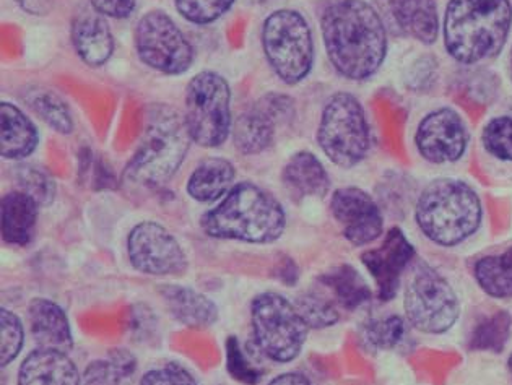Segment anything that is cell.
<instances>
[{"mask_svg": "<svg viewBox=\"0 0 512 385\" xmlns=\"http://www.w3.org/2000/svg\"><path fill=\"white\" fill-rule=\"evenodd\" d=\"M327 57L342 77L363 82L378 74L387 57V28L366 0H337L321 20Z\"/></svg>", "mask_w": 512, "mask_h": 385, "instance_id": "1", "label": "cell"}, {"mask_svg": "<svg viewBox=\"0 0 512 385\" xmlns=\"http://www.w3.org/2000/svg\"><path fill=\"white\" fill-rule=\"evenodd\" d=\"M511 28V0H449L444 46L454 61L480 64L503 51Z\"/></svg>", "mask_w": 512, "mask_h": 385, "instance_id": "2", "label": "cell"}, {"mask_svg": "<svg viewBox=\"0 0 512 385\" xmlns=\"http://www.w3.org/2000/svg\"><path fill=\"white\" fill-rule=\"evenodd\" d=\"M207 236L251 244H272L287 228V213L270 192L239 182L200 221Z\"/></svg>", "mask_w": 512, "mask_h": 385, "instance_id": "3", "label": "cell"}, {"mask_svg": "<svg viewBox=\"0 0 512 385\" xmlns=\"http://www.w3.org/2000/svg\"><path fill=\"white\" fill-rule=\"evenodd\" d=\"M482 221L480 195L462 179H434L418 195L415 223L436 246H462L478 233Z\"/></svg>", "mask_w": 512, "mask_h": 385, "instance_id": "4", "label": "cell"}, {"mask_svg": "<svg viewBox=\"0 0 512 385\" xmlns=\"http://www.w3.org/2000/svg\"><path fill=\"white\" fill-rule=\"evenodd\" d=\"M191 135L184 116L168 104H152L145 113L142 140L129 165L126 179L137 186H165L186 160Z\"/></svg>", "mask_w": 512, "mask_h": 385, "instance_id": "5", "label": "cell"}, {"mask_svg": "<svg viewBox=\"0 0 512 385\" xmlns=\"http://www.w3.org/2000/svg\"><path fill=\"white\" fill-rule=\"evenodd\" d=\"M402 303L408 325L426 335L447 334L462 312L456 288L426 262H418L408 273Z\"/></svg>", "mask_w": 512, "mask_h": 385, "instance_id": "6", "label": "cell"}, {"mask_svg": "<svg viewBox=\"0 0 512 385\" xmlns=\"http://www.w3.org/2000/svg\"><path fill=\"white\" fill-rule=\"evenodd\" d=\"M317 143L335 166L352 169L360 165L371 148V130L360 100L339 91L330 96L322 109Z\"/></svg>", "mask_w": 512, "mask_h": 385, "instance_id": "7", "label": "cell"}, {"mask_svg": "<svg viewBox=\"0 0 512 385\" xmlns=\"http://www.w3.org/2000/svg\"><path fill=\"white\" fill-rule=\"evenodd\" d=\"M251 327L257 350L274 363L296 360L308 340L309 327L298 308L274 291L252 299Z\"/></svg>", "mask_w": 512, "mask_h": 385, "instance_id": "8", "label": "cell"}, {"mask_svg": "<svg viewBox=\"0 0 512 385\" xmlns=\"http://www.w3.org/2000/svg\"><path fill=\"white\" fill-rule=\"evenodd\" d=\"M262 46L270 67L283 83L298 85L308 77L314 64L311 26L300 12L277 10L265 18Z\"/></svg>", "mask_w": 512, "mask_h": 385, "instance_id": "9", "label": "cell"}, {"mask_svg": "<svg viewBox=\"0 0 512 385\" xmlns=\"http://www.w3.org/2000/svg\"><path fill=\"white\" fill-rule=\"evenodd\" d=\"M231 90L226 78L204 70L192 78L186 90L184 121L192 142L217 148L230 137Z\"/></svg>", "mask_w": 512, "mask_h": 385, "instance_id": "10", "label": "cell"}, {"mask_svg": "<svg viewBox=\"0 0 512 385\" xmlns=\"http://www.w3.org/2000/svg\"><path fill=\"white\" fill-rule=\"evenodd\" d=\"M140 61L161 74L181 75L191 69L194 49L181 28L163 10H152L135 28Z\"/></svg>", "mask_w": 512, "mask_h": 385, "instance_id": "11", "label": "cell"}, {"mask_svg": "<svg viewBox=\"0 0 512 385\" xmlns=\"http://www.w3.org/2000/svg\"><path fill=\"white\" fill-rule=\"evenodd\" d=\"M127 256L137 272L150 277H178L187 270V256L178 239L157 221H142L127 238Z\"/></svg>", "mask_w": 512, "mask_h": 385, "instance_id": "12", "label": "cell"}, {"mask_svg": "<svg viewBox=\"0 0 512 385\" xmlns=\"http://www.w3.org/2000/svg\"><path fill=\"white\" fill-rule=\"evenodd\" d=\"M470 134L464 117L451 108L426 114L415 132L418 155L433 165H452L464 158Z\"/></svg>", "mask_w": 512, "mask_h": 385, "instance_id": "13", "label": "cell"}, {"mask_svg": "<svg viewBox=\"0 0 512 385\" xmlns=\"http://www.w3.org/2000/svg\"><path fill=\"white\" fill-rule=\"evenodd\" d=\"M330 212L343 238L355 247L368 246L384 233V217L376 200L360 187H342L330 197Z\"/></svg>", "mask_w": 512, "mask_h": 385, "instance_id": "14", "label": "cell"}, {"mask_svg": "<svg viewBox=\"0 0 512 385\" xmlns=\"http://www.w3.org/2000/svg\"><path fill=\"white\" fill-rule=\"evenodd\" d=\"M413 257L415 247L400 228L387 231L381 246L369 249L361 256V262L373 277L381 301L389 303L397 296L404 273L412 265Z\"/></svg>", "mask_w": 512, "mask_h": 385, "instance_id": "15", "label": "cell"}, {"mask_svg": "<svg viewBox=\"0 0 512 385\" xmlns=\"http://www.w3.org/2000/svg\"><path fill=\"white\" fill-rule=\"evenodd\" d=\"M379 7L402 35L426 46L436 43L439 35L436 0H379Z\"/></svg>", "mask_w": 512, "mask_h": 385, "instance_id": "16", "label": "cell"}, {"mask_svg": "<svg viewBox=\"0 0 512 385\" xmlns=\"http://www.w3.org/2000/svg\"><path fill=\"white\" fill-rule=\"evenodd\" d=\"M18 385H83V377L66 351L36 348L18 369Z\"/></svg>", "mask_w": 512, "mask_h": 385, "instance_id": "17", "label": "cell"}, {"mask_svg": "<svg viewBox=\"0 0 512 385\" xmlns=\"http://www.w3.org/2000/svg\"><path fill=\"white\" fill-rule=\"evenodd\" d=\"M28 325L38 348L70 351L74 335L66 311L48 298L31 299L28 304Z\"/></svg>", "mask_w": 512, "mask_h": 385, "instance_id": "18", "label": "cell"}, {"mask_svg": "<svg viewBox=\"0 0 512 385\" xmlns=\"http://www.w3.org/2000/svg\"><path fill=\"white\" fill-rule=\"evenodd\" d=\"M72 43L80 59L90 67H101L113 56V31L106 17L96 10L77 13L72 22Z\"/></svg>", "mask_w": 512, "mask_h": 385, "instance_id": "19", "label": "cell"}, {"mask_svg": "<svg viewBox=\"0 0 512 385\" xmlns=\"http://www.w3.org/2000/svg\"><path fill=\"white\" fill-rule=\"evenodd\" d=\"M282 184L295 202L324 199L330 191L329 173L311 152H298L291 156L282 171Z\"/></svg>", "mask_w": 512, "mask_h": 385, "instance_id": "20", "label": "cell"}, {"mask_svg": "<svg viewBox=\"0 0 512 385\" xmlns=\"http://www.w3.org/2000/svg\"><path fill=\"white\" fill-rule=\"evenodd\" d=\"M161 298L171 316L191 329H209L218 321L217 304L209 296L187 286L165 285Z\"/></svg>", "mask_w": 512, "mask_h": 385, "instance_id": "21", "label": "cell"}, {"mask_svg": "<svg viewBox=\"0 0 512 385\" xmlns=\"http://www.w3.org/2000/svg\"><path fill=\"white\" fill-rule=\"evenodd\" d=\"M40 205L25 192H9L2 199V236L7 244L25 247L35 238Z\"/></svg>", "mask_w": 512, "mask_h": 385, "instance_id": "22", "label": "cell"}, {"mask_svg": "<svg viewBox=\"0 0 512 385\" xmlns=\"http://www.w3.org/2000/svg\"><path fill=\"white\" fill-rule=\"evenodd\" d=\"M277 122V117L262 101L241 114L231 129L236 150L243 155L265 152L274 143Z\"/></svg>", "mask_w": 512, "mask_h": 385, "instance_id": "23", "label": "cell"}, {"mask_svg": "<svg viewBox=\"0 0 512 385\" xmlns=\"http://www.w3.org/2000/svg\"><path fill=\"white\" fill-rule=\"evenodd\" d=\"M2 156L5 160L22 161L35 152L40 134L22 109L12 103H2Z\"/></svg>", "mask_w": 512, "mask_h": 385, "instance_id": "24", "label": "cell"}, {"mask_svg": "<svg viewBox=\"0 0 512 385\" xmlns=\"http://www.w3.org/2000/svg\"><path fill=\"white\" fill-rule=\"evenodd\" d=\"M235 178V166L231 165V161L212 156L192 171L187 182V194L197 202L209 204L228 194Z\"/></svg>", "mask_w": 512, "mask_h": 385, "instance_id": "25", "label": "cell"}, {"mask_svg": "<svg viewBox=\"0 0 512 385\" xmlns=\"http://www.w3.org/2000/svg\"><path fill=\"white\" fill-rule=\"evenodd\" d=\"M473 280L493 299H512V246L498 254L480 257L473 264Z\"/></svg>", "mask_w": 512, "mask_h": 385, "instance_id": "26", "label": "cell"}, {"mask_svg": "<svg viewBox=\"0 0 512 385\" xmlns=\"http://www.w3.org/2000/svg\"><path fill=\"white\" fill-rule=\"evenodd\" d=\"M319 282L332 291L337 304L347 311L363 308L373 298L368 282L352 265H340L337 269L324 273Z\"/></svg>", "mask_w": 512, "mask_h": 385, "instance_id": "27", "label": "cell"}, {"mask_svg": "<svg viewBox=\"0 0 512 385\" xmlns=\"http://www.w3.org/2000/svg\"><path fill=\"white\" fill-rule=\"evenodd\" d=\"M137 361L126 350H113L105 360L88 364L83 374L85 385H127L134 377Z\"/></svg>", "mask_w": 512, "mask_h": 385, "instance_id": "28", "label": "cell"}, {"mask_svg": "<svg viewBox=\"0 0 512 385\" xmlns=\"http://www.w3.org/2000/svg\"><path fill=\"white\" fill-rule=\"evenodd\" d=\"M25 101L31 111L41 117L51 129L62 135L74 132V119L69 106L56 91L48 88H31L25 95Z\"/></svg>", "mask_w": 512, "mask_h": 385, "instance_id": "29", "label": "cell"}, {"mask_svg": "<svg viewBox=\"0 0 512 385\" xmlns=\"http://www.w3.org/2000/svg\"><path fill=\"white\" fill-rule=\"evenodd\" d=\"M408 322L399 314L374 317L363 327V340L373 350L392 351L407 340Z\"/></svg>", "mask_w": 512, "mask_h": 385, "instance_id": "30", "label": "cell"}, {"mask_svg": "<svg viewBox=\"0 0 512 385\" xmlns=\"http://www.w3.org/2000/svg\"><path fill=\"white\" fill-rule=\"evenodd\" d=\"M512 317L509 312L498 311L478 322L470 337V348L478 351L501 353L511 338Z\"/></svg>", "mask_w": 512, "mask_h": 385, "instance_id": "31", "label": "cell"}, {"mask_svg": "<svg viewBox=\"0 0 512 385\" xmlns=\"http://www.w3.org/2000/svg\"><path fill=\"white\" fill-rule=\"evenodd\" d=\"M15 179L20 191L30 195L40 207L53 204L56 197V181L46 169L35 165H20L15 169Z\"/></svg>", "mask_w": 512, "mask_h": 385, "instance_id": "32", "label": "cell"}, {"mask_svg": "<svg viewBox=\"0 0 512 385\" xmlns=\"http://www.w3.org/2000/svg\"><path fill=\"white\" fill-rule=\"evenodd\" d=\"M295 306L309 329H327L337 324L340 319V312L334 301L319 295L316 291H306L298 296Z\"/></svg>", "mask_w": 512, "mask_h": 385, "instance_id": "33", "label": "cell"}, {"mask_svg": "<svg viewBox=\"0 0 512 385\" xmlns=\"http://www.w3.org/2000/svg\"><path fill=\"white\" fill-rule=\"evenodd\" d=\"M485 152L503 163H512V116L493 117L482 132Z\"/></svg>", "mask_w": 512, "mask_h": 385, "instance_id": "34", "label": "cell"}, {"mask_svg": "<svg viewBox=\"0 0 512 385\" xmlns=\"http://www.w3.org/2000/svg\"><path fill=\"white\" fill-rule=\"evenodd\" d=\"M235 0H176L178 12L189 22L209 25L233 7Z\"/></svg>", "mask_w": 512, "mask_h": 385, "instance_id": "35", "label": "cell"}, {"mask_svg": "<svg viewBox=\"0 0 512 385\" xmlns=\"http://www.w3.org/2000/svg\"><path fill=\"white\" fill-rule=\"evenodd\" d=\"M0 329H2V366H9L20 355L25 342V330H23L20 317L10 309L0 311Z\"/></svg>", "mask_w": 512, "mask_h": 385, "instance_id": "36", "label": "cell"}, {"mask_svg": "<svg viewBox=\"0 0 512 385\" xmlns=\"http://www.w3.org/2000/svg\"><path fill=\"white\" fill-rule=\"evenodd\" d=\"M226 366H228L231 376L244 384L256 385L262 379L261 371L256 368V364L251 363L248 355L244 353L238 338L230 337L226 342Z\"/></svg>", "mask_w": 512, "mask_h": 385, "instance_id": "37", "label": "cell"}, {"mask_svg": "<svg viewBox=\"0 0 512 385\" xmlns=\"http://www.w3.org/2000/svg\"><path fill=\"white\" fill-rule=\"evenodd\" d=\"M140 385H199L186 368L178 363H166L150 369L140 379Z\"/></svg>", "mask_w": 512, "mask_h": 385, "instance_id": "38", "label": "cell"}, {"mask_svg": "<svg viewBox=\"0 0 512 385\" xmlns=\"http://www.w3.org/2000/svg\"><path fill=\"white\" fill-rule=\"evenodd\" d=\"M93 10L101 13L103 17L122 18L131 17L137 7V0H90Z\"/></svg>", "mask_w": 512, "mask_h": 385, "instance_id": "39", "label": "cell"}, {"mask_svg": "<svg viewBox=\"0 0 512 385\" xmlns=\"http://www.w3.org/2000/svg\"><path fill=\"white\" fill-rule=\"evenodd\" d=\"M267 385H313L308 377L300 373H285L275 377Z\"/></svg>", "mask_w": 512, "mask_h": 385, "instance_id": "40", "label": "cell"}, {"mask_svg": "<svg viewBox=\"0 0 512 385\" xmlns=\"http://www.w3.org/2000/svg\"><path fill=\"white\" fill-rule=\"evenodd\" d=\"M508 369H509V373H511V376H512V351H511V355H509V358H508Z\"/></svg>", "mask_w": 512, "mask_h": 385, "instance_id": "41", "label": "cell"}, {"mask_svg": "<svg viewBox=\"0 0 512 385\" xmlns=\"http://www.w3.org/2000/svg\"><path fill=\"white\" fill-rule=\"evenodd\" d=\"M511 78H512V56H511Z\"/></svg>", "mask_w": 512, "mask_h": 385, "instance_id": "42", "label": "cell"}]
</instances>
